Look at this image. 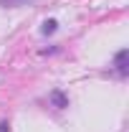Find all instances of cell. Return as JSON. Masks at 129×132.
<instances>
[{
    "mask_svg": "<svg viewBox=\"0 0 129 132\" xmlns=\"http://www.w3.org/2000/svg\"><path fill=\"white\" fill-rule=\"evenodd\" d=\"M48 102L56 107V109H66V107H68V97H66L61 89H53V92L48 94Z\"/></svg>",
    "mask_w": 129,
    "mask_h": 132,
    "instance_id": "obj_1",
    "label": "cell"
},
{
    "mask_svg": "<svg viewBox=\"0 0 129 132\" xmlns=\"http://www.w3.org/2000/svg\"><path fill=\"white\" fill-rule=\"evenodd\" d=\"M127 59H129V51L127 48H122L116 56H114V66H116V71H119L122 76H127V71H129V69H127Z\"/></svg>",
    "mask_w": 129,
    "mask_h": 132,
    "instance_id": "obj_2",
    "label": "cell"
},
{
    "mask_svg": "<svg viewBox=\"0 0 129 132\" xmlns=\"http://www.w3.org/2000/svg\"><path fill=\"white\" fill-rule=\"evenodd\" d=\"M56 28H58V23H56L53 18H48V20H43V26H41V33H43V36H51V33H56Z\"/></svg>",
    "mask_w": 129,
    "mask_h": 132,
    "instance_id": "obj_3",
    "label": "cell"
},
{
    "mask_svg": "<svg viewBox=\"0 0 129 132\" xmlns=\"http://www.w3.org/2000/svg\"><path fill=\"white\" fill-rule=\"evenodd\" d=\"M28 3H33V0H0V5H5V8H20Z\"/></svg>",
    "mask_w": 129,
    "mask_h": 132,
    "instance_id": "obj_4",
    "label": "cell"
},
{
    "mask_svg": "<svg viewBox=\"0 0 129 132\" xmlns=\"http://www.w3.org/2000/svg\"><path fill=\"white\" fill-rule=\"evenodd\" d=\"M10 130V125H8V122H0V132H8Z\"/></svg>",
    "mask_w": 129,
    "mask_h": 132,
    "instance_id": "obj_5",
    "label": "cell"
}]
</instances>
